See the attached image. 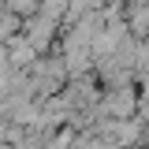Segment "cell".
Instances as JSON below:
<instances>
[{"label":"cell","mask_w":149,"mask_h":149,"mask_svg":"<svg viewBox=\"0 0 149 149\" xmlns=\"http://www.w3.org/2000/svg\"><path fill=\"white\" fill-rule=\"evenodd\" d=\"M49 34H52V22H49V19H30V26H26V41H30L34 49H45Z\"/></svg>","instance_id":"cell-1"}]
</instances>
